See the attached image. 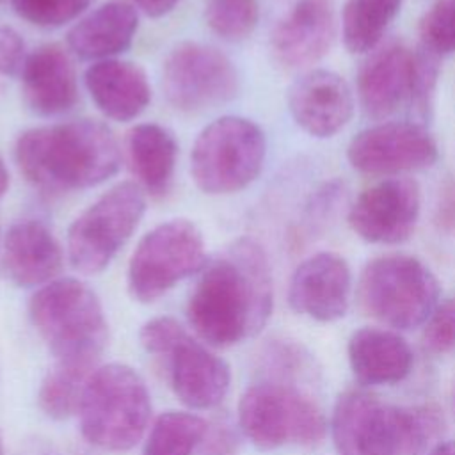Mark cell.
I'll return each instance as SVG.
<instances>
[{
  "instance_id": "36",
  "label": "cell",
  "mask_w": 455,
  "mask_h": 455,
  "mask_svg": "<svg viewBox=\"0 0 455 455\" xmlns=\"http://www.w3.org/2000/svg\"><path fill=\"white\" fill-rule=\"evenodd\" d=\"M20 455H59V451L46 439L34 437V439L23 443V446L20 450Z\"/></svg>"
},
{
  "instance_id": "19",
  "label": "cell",
  "mask_w": 455,
  "mask_h": 455,
  "mask_svg": "<svg viewBox=\"0 0 455 455\" xmlns=\"http://www.w3.org/2000/svg\"><path fill=\"white\" fill-rule=\"evenodd\" d=\"M23 98L39 116L64 114L78 100L75 68L59 44H43L27 55L21 69Z\"/></svg>"
},
{
  "instance_id": "23",
  "label": "cell",
  "mask_w": 455,
  "mask_h": 455,
  "mask_svg": "<svg viewBox=\"0 0 455 455\" xmlns=\"http://www.w3.org/2000/svg\"><path fill=\"white\" fill-rule=\"evenodd\" d=\"M137 25V12L132 5L108 2L82 18L68 32V44L80 59L105 60L132 44Z\"/></svg>"
},
{
  "instance_id": "25",
  "label": "cell",
  "mask_w": 455,
  "mask_h": 455,
  "mask_svg": "<svg viewBox=\"0 0 455 455\" xmlns=\"http://www.w3.org/2000/svg\"><path fill=\"white\" fill-rule=\"evenodd\" d=\"M402 0H347L341 12V36L350 53L371 52L396 18Z\"/></svg>"
},
{
  "instance_id": "13",
  "label": "cell",
  "mask_w": 455,
  "mask_h": 455,
  "mask_svg": "<svg viewBox=\"0 0 455 455\" xmlns=\"http://www.w3.org/2000/svg\"><path fill=\"white\" fill-rule=\"evenodd\" d=\"M439 156L428 130L412 121H387L359 132L347 148L350 165L370 176L427 169Z\"/></svg>"
},
{
  "instance_id": "20",
  "label": "cell",
  "mask_w": 455,
  "mask_h": 455,
  "mask_svg": "<svg viewBox=\"0 0 455 455\" xmlns=\"http://www.w3.org/2000/svg\"><path fill=\"white\" fill-rule=\"evenodd\" d=\"M2 263L7 277L18 286L46 284L62 268V251L44 222L23 219L5 235Z\"/></svg>"
},
{
  "instance_id": "40",
  "label": "cell",
  "mask_w": 455,
  "mask_h": 455,
  "mask_svg": "<svg viewBox=\"0 0 455 455\" xmlns=\"http://www.w3.org/2000/svg\"><path fill=\"white\" fill-rule=\"evenodd\" d=\"M0 4H2V0H0Z\"/></svg>"
},
{
  "instance_id": "26",
  "label": "cell",
  "mask_w": 455,
  "mask_h": 455,
  "mask_svg": "<svg viewBox=\"0 0 455 455\" xmlns=\"http://www.w3.org/2000/svg\"><path fill=\"white\" fill-rule=\"evenodd\" d=\"M206 421L192 412L169 411L151 427L142 455H192L206 435Z\"/></svg>"
},
{
  "instance_id": "39",
  "label": "cell",
  "mask_w": 455,
  "mask_h": 455,
  "mask_svg": "<svg viewBox=\"0 0 455 455\" xmlns=\"http://www.w3.org/2000/svg\"><path fill=\"white\" fill-rule=\"evenodd\" d=\"M0 455H4V446H2V439H0Z\"/></svg>"
},
{
  "instance_id": "34",
  "label": "cell",
  "mask_w": 455,
  "mask_h": 455,
  "mask_svg": "<svg viewBox=\"0 0 455 455\" xmlns=\"http://www.w3.org/2000/svg\"><path fill=\"white\" fill-rule=\"evenodd\" d=\"M435 220H437L439 228H443L446 231L455 229V183H448L443 188Z\"/></svg>"
},
{
  "instance_id": "11",
  "label": "cell",
  "mask_w": 455,
  "mask_h": 455,
  "mask_svg": "<svg viewBox=\"0 0 455 455\" xmlns=\"http://www.w3.org/2000/svg\"><path fill=\"white\" fill-rule=\"evenodd\" d=\"M201 231L185 219L158 224L142 236L128 265V290L139 302H153L181 279L204 267Z\"/></svg>"
},
{
  "instance_id": "10",
  "label": "cell",
  "mask_w": 455,
  "mask_h": 455,
  "mask_svg": "<svg viewBox=\"0 0 455 455\" xmlns=\"http://www.w3.org/2000/svg\"><path fill=\"white\" fill-rule=\"evenodd\" d=\"M144 210V194L133 181H123L100 196L69 226L71 265L84 274L101 272L132 236Z\"/></svg>"
},
{
  "instance_id": "12",
  "label": "cell",
  "mask_w": 455,
  "mask_h": 455,
  "mask_svg": "<svg viewBox=\"0 0 455 455\" xmlns=\"http://www.w3.org/2000/svg\"><path fill=\"white\" fill-rule=\"evenodd\" d=\"M162 85L174 108L199 112L229 101L238 91V75L222 52L187 41L167 55Z\"/></svg>"
},
{
  "instance_id": "28",
  "label": "cell",
  "mask_w": 455,
  "mask_h": 455,
  "mask_svg": "<svg viewBox=\"0 0 455 455\" xmlns=\"http://www.w3.org/2000/svg\"><path fill=\"white\" fill-rule=\"evenodd\" d=\"M258 18V0H206V23L222 39H245L256 28Z\"/></svg>"
},
{
  "instance_id": "33",
  "label": "cell",
  "mask_w": 455,
  "mask_h": 455,
  "mask_svg": "<svg viewBox=\"0 0 455 455\" xmlns=\"http://www.w3.org/2000/svg\"><path fill=\"white\" fill-rule=\"evenodd\" d=\"M25 43L11 27H0V75L16 76L25 64Z\"/></svg>"
},
{
  "instance_id": "17",
  "label": "cell",
  "mask_w": 455,
  "mask_h": 455,
  "mask_svg": "<svg viewBox=\"0 0 455 455\" xmlns=\"http://www.w3.org/2000/svg\"><path fill=\"white\" fill-rule=\"evenodd\" d=\"M288 108L306 133L325 139L348 123L354 98L348 84L338 73L313 69L290 87Z\"/></svg>"
},
{
  "instance_id": "1",
  "label": "cell",
  "mask_w": 455,
  "mask_h": 455,
  "mask_svg": "<svg viewBox=\"0 0 455 455\" xmlns=\"http://www.w3.org/2000/svg\"><path fill=\"white\" fill-rule=\"evenodd\" d=\"M272 274L263 247L238 238L203 270L188 304L192 329L212 347L258 334L272 313Z\"/></svg>"
},
{
  "instance_id": "15",
  "label": "cell",
  "mask_w": 455,
  "mask_h": 455,
  "mask_svg": "<svg viewBox=\"0 0 455 455\" xmlns=\"http://www.w3.org/2000/svg\"><path fill=\"white\" fill-rule=\"evenodd\" d=\"M352 275L348 263L334 252H316L293 272L288 302L293 311L318 322L345 316L350 304Z\"/></svg>"
},
{
  "instance_id": "5",
  "label": "cell",
  "mask_w": 455,
  "mask_h": 455,
  "mask_svg": "<svg viewBox=\"0 0 455 455\" xmlns=\"http://www.w3.org/2000/svg\"><path fill=\"white\" fill-rule=\"evenodd\" d=\"M76 412L91 444L126 451L140 441L151 416L146 382L126 364L101 366L89 375Z\"/></svg>"
},
{
  "instance_id": "16",
  "label": "cell",
  "mask_w": 455,
  "mask_h": 455,
  "mask_svg": "<svg viewBox=\"0 0 455 455\" xmlns=\"http://www.w3.org/2000/svg\"><path fill=\"white\" fill-rule=\"evenodd\" d=\"M171 387L176 396L192 409L219 405L231 382V371L224 359L185 332L165 354Z\"/></svg>"
},
{
  "instance_id": "37",
  "label": "cell",
  "mask_w": 455,
  "mask_h": 455,
  "mask_svg": "<svg viewBox=\"0 0 455 455\" xmlns=\"http://www.w3.org/2000/svg\"><path fill=\"white\" fill-rule=\"evenodd\" d=\"M427 455H455V441L439 443Z\"/></svg>"
},
{
  "instance_id": "14",
  "label": "cell",
  "mask_w": 455,
  "mask_h": 455,
  "mask_svg": "<svg viewBox=\"0 0 455 455\" xmlns=\"http://www.w3.org/2000/svg\"><path fill=\"white\" fill-rule=\"evenodd\" d=\"M419 204V185L412 178H387L357 196L348 224L370 243H402L416 228Z\"/></svg>"
},
{
  "instance_id": "29",
  "label": "cell",
  "mask_w": 455,
  "mask_h": 455,
  "mask_svg": "<svg viewBox=\"0 0 455 455\" xmlns=\"http://www.w3.org/2000/svg\"><path fill=\"white\" fill-rule=\"evenodd\" d=\"M421 46L435 55L455 53V0H437L419 21Z\"/></svg>"
},
{
  "instance_id": "38",
  "label": "cell",
  "mask_w": 455,
  "mask_h": 455,
  "mask_svg": "<svg viewBox=\"0 0 455 455\" xmlns=\"http://www.w3.org/2000/svg\"><path fill=\"white\" fill-rule=\"evenodd\" d=\"M7 185H9V174H7V169L4 165V160L0 158V199L7 190Z\"/></svg>"
},
{
  "instance_id": "22",
  "label": "cell",
  "mask_w": 455,
  "mask_h": 455,
  "mask_svg": "<svg viewBox=\"0 0 455 455\" xmlns=\"http://www.w3.org/2000/svg\"><path fill=\"white\" fill-rule=\"evenodd\" d=\"M348 361L355 379L368 386H389L412 370V350L396 332L363 327L348 339Z\"/></svg>"
},
{
  "instance_id": "9",
  "label": "cell",
  "mask_w": 455,
  "mask_h": 455,
  "mask_svg": "<svg viewBox=\"0 0 455 455\" xmlns=\"http://www.w3.org/2000/svg\"><path fill=\"white\" fill-rule=\"evenodd\" d=\"M238 423L245 437L259 450L286 444H316L325 435L322 411L300 391L261 382L247 387L238 403Z\"/></svg>"
},
{
  "instance_id": "24",
  "label": "cell",
  "mask_w": 455,
  "mask_h": 455,
  "mask_svg": "<svg viewBox=\"0 0 455 455\" xmlns=\"http://www.w3.org/2000/svg\"><path fill=\"white\" fill-rule=\"evenodd\" d=\"M126 151L132 172L155 197L164 196L172 181L178 146L172 133L158 124L146 123L130 130Z\"/></svg>"
},
{
  "instance_id": "2",
  "label": "cell",
  "mask_w": 455,
  "mask_h": 455,
  "mask_svg": "<svg viewBox=\"0 0 455 455\" xmlns=\"http://www.w3.org/2000/svg\"><path fill=\"white\" fill-rule=\"evenodd\" d=\"M14 158L21 174L48 192L96 187L121 162L116 137L94 119L30 128L18 137Z\"/></svg>"
},
{
  "instance_id": "6",
  "label": "cell",
  "mask_w": 455,
  "mask_h": 455,
  "mask_svg": "<svg viewBox=\"0 0 455 455\" xmlns=\"http://www.w3.org/2000/svg\"><path fill=\"white\" fill-rule=\"evenodd\" d=\"M437 76L439 55L423 46L411 50L402 43L387 44L373 52L359 68L361 107L371 119H386L403 107L427 117Z\"/></svg>"
},
{
  "instance_id": "3",
  "label": "cell",
  "mask_w": 455,
  "mask_h": 455,
  "mask_svg": "<svg viewBox=\"0 0 455 455\" xmlns=\"http://www.w3.org/2000/svg\"><path fill=\"white\" fill-rule=\"evenodd\" d=\"M443 427L434 405H389L364 391L339 395L331 419L339 455H421Z\"/></svg>"
},
{
  "instance_id": "8",
  "label": "cell",
  "mask_w": 455,
  "mask_h": 455,
  "mask_svg": "<svg viewBox=\"0 0 455 455\" xmlns=\"http://www.w3.org/2000/svg\"><path fill=\"white\" fill-rule=\"evenodd\" d=\"M261 128L236 116H224L208 124L194 142L190 171L206 194H233L252 183L265 162Z\"/></svg>"
},
{
  "instance_id": "27",
  "label": "cell",
  "mask_w": 455,
  "mask_h": 455,
  "mask_svg": "<svg viewBox=\"0 0 455 455\" xmlns=\"http://www.w3.org/2000/svg\"><path fill=\"white\" fill-rule=\"evenodd\" d=\"M92 366L57 363L43 379L37 393L39 407L53 419H64L78 411L84 386Z\"/></svg>"
},
{
  "instance_id": "21",
  "label": "cell",
  "mask_w": 455,
  "mask_h": 455,
  "mask_svg": "<svg viewBox=\"0 0 455 455\" xmlns=\"http://www.w3.org/2000/svg\"><path fill=\"white\" fill-rule=\"evenodd\" d=\"M85 87L96 107L114 121H132L151 100L146 73L132 62L105 59L89 66Z\"/></svg>"
},
{
  "instance_id": "35",
  "label": "cell",
  "mask_w": 455,
  "mask_h": 455,
  "mask_svg": "<svg viewBox=\"0 0 455 455\" xmlns=\"http://www.w3.org/2000/svg\"><path fill=\"white\" fill-rule=\"evenodd\" d=\"M178 2H180V0H135V4H137L148 16H153V18H158V16L167 14L169 11L174 9V5H176Z\"/></svg>"
},
{
  "instance_id": "32",
  "label": "cell",
  "mask_w": 455,
  "mask_h": 455,
  "mask_svg": "<svg viewBox=\"0 0 455 455\" xmlns=\"http://www.w3.org/2000/svg\"><path fill=\"white\" fill-rule=\"evenodd\" d=\"M187 331L171 316H158L146 322L139 332L140 345L149 352L165 354Z\"/></svg>"
},
{
  "instance_id": "4",
  "label": "cell",
  "mask_w": 455,
  "mask_h": 455,
  "mask_svg": "<svg viewBox=\"0 0 455 455\" xmlns=\"http://www.w3.org/2000/svg\"><path fill=\"white\" fill-rule=\"evenodd\" d=\"M28 313L57 363L94 366L107 341V322L85 283L73 277L46 283L32 295Z\"/></svg>"
},
{
  "instance_id": "18",
  "label": "cell",
  "mask_w": 455,
  "mask_h": 455,
  "mask_svg": "<svg viewBox=\"0 0 455 455\" xmlns=\"http://www.w3.org/2000/svg\"><path fill=\"white\" fill-rule=\"evenodd\" d=\"M334 0H297L272 34V53L284 68L320 60L334 41Z\"/></svg>"
},
{
  "instance_id": "7",
  "label": "cell",
  "mask_w": 455,
  "mask_h": 455,
  "mask_svg": "<svg viewBox=\"0 0 455 455\" xmlns=\"http://www.w3.org/2000/svg\"><path fill=\"white\" fill-rule=\"evenodd\" d=\"M357 295L370 316L396 329H412L435 309L439 283L418 258L387 254L366 263Z\"/></svg>"
},
{
  "instance_id": "30",
  "label": "cell",
  "mask_w": 455,
  "mask_h": 455,
  "mask_svg": "<svg viewBox=\"0 0 455 455\" xmlns=\"http://www.w3.org/2000/svg\"><path fill=\"white\" fill-rule=\"evenodd\" d=\"M94 0H11L16 14L37 27H60L75 20Z\"/></svg>"
},
{
  "instance_id": "31",
  "label": "cell",
  "mask_w": 455,
  "mask_h": 455,
  "mask_svg": "<svg viewBox=\"0 0 455 455\" xmlns=\"http://www.w3.org/2000/svg\"><path fill=\"white\" fill-rule=\"evenodd\" d=\"M421 339L432 354H446L455 348V299L435 306L425 322Z\"/></svg>"
}]
</instances>
